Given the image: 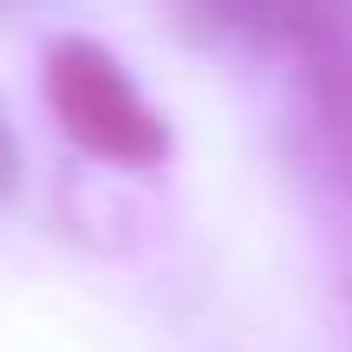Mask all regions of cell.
Returning <instances> with one entry per match:
<instances>
[{"label": "cell", "instance_id": "obj_1", "mask_svg": "<svg viewBox=\"0 0 352 352\" xmlns=\"http://www.w3.org/2000/svg\"><path fill=\"white\" fill-rule=\"evenodd\" d=\"M52 111L85 151L118 157V164H151L164 151L151 104L131 91V78L104 59L98 46H59L52 52Z\"/></svg>", "mask_w": 352, "mask_h": 352}, {"label": "cell", "instance_id": "obj_2", "mask_svg": "<svg viewBox=\"0 0 352 352\" xmlns=\"http://www.w3.org/2000/svg\"><path fill=\"white\" fill-rule=\"evenodd\" d=\"M196 13H209V20H222V26H254L274 0H189Z\"/></svg>", "mask_w": 352, "mask_h": 352}, {"label": "cell", "instance_id": "obj_3", "mask_svg": "<svg viewBox=\"0 0 352 352\" xmlns=\"http://www.w3.org/2000/svg\"><path fill=\"white\" fill-rule=\"evenodd\" d=\"M13 176V144H7V131H0V183Z\"/></svg>", "mask_w": 352, "mask_h": 352}]
</instances>
